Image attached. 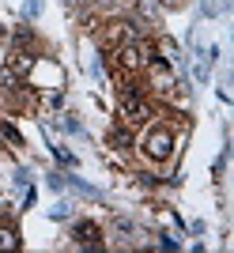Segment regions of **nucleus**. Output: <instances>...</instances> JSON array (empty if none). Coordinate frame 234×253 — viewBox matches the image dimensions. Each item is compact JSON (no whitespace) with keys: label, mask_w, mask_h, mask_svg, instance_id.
I'll list each match as a JSON object with an SVG mask.
<instances>
[{"label":"nucleus","mask_w":234,"mask_h":253,"mask_svg":"<svg viewBox=\"0 0 234 253\" xmlns=\"http://www.w3.org/2000/svg\"><path fill=\"white\" fill-rule=\"evenodd\" d=\"M170 148H174V132L170 128H155V132L144 140V151H148L155 163H162V159L170 155Z\"/></svg>","instance_id":"1"},{"label":"nucleus","mask_w":234,"mask_h":253,"mask_svg":"<svg viewBox=\"0 0 234 253\" xmlns=\"http://www.w3.org/2000/svg\"><path fill=\"white\" fill-rule=\"evenodd\" d=\"M72 238H76V242H83V246H98L102 231H98L91 219H83V223H76V227H72Z\"/></svg>","instance_id":"2"},{"label":"nucleus","mask_w":234,"mask_h":253,"mask_svg":"<svg viewBox=\"0 0 234 253\" xmlns=\"http://www.w3.org/2000/svg\"><path fill=\"white\" fill-rule=\"evenodd\" d=\"M121 110H125V121H128V125L148 121V106L140 102V98H132V95H125V106H121Z\"/></svg>","instance_id":"3"},{"label":"nucleus","mask_w":234,"mask_h":253,"mask_svg":"<svg viewBox=\"0 0 234 253\" xmlns=\"http://www.w3.org/2000/svg\"><path fill=\"white\" fill-rule=\"evenodd\" d=\"M125 38H136V31H132L128 23H110V31H106V45H117V42H125Z\"/></svg>","instance_id":"4"},{"label":"nucleus","mask_w":234,"mask_h":253,"mask_svg":"<svg viewBox=\"0 0 234 253\" xmlns=\"http://www.w3.org/2000/svg\"><path fill=\"white\" fill-rule=\"evenodd\" d=\"M110 144H117V148H128V144H132V136H128V128H110Z\"/></svg>","instance_id":"5"},{"label":"nucleus","mask_w":234,"mask_h":253,"mask_svg":"<svg viewBox=\"0 0 234 253\" xmlns=\"http://www.w3.org/2000/svg\"><path fill=\"white\" fill-rule=\"evenodd\" d=\"M15 246H19V238H15L11 231H4V227H0V250H15Z\"/></svg>","instance_id":"6"},{"label":"nucleus","mask_w":234,"mask_h":253,"mask_svg":"<svg viewBox=\"0 0 234 253\" xmlns=\"http://www.w3.org/2000/svg\"><path fill=\"white\" fill-rule=\"evenodd\" d=\"M15 84V72H11V68H0V87H11Z\"/></svg>","instance_id":"7"},{"label":"nucleus","mask_w":234,"mask_h":253,"mask_svg":"<svg viewBox=\"0 0 234 253\" xmlns=\"http://www.w3.org/2000/svg\"><path fill=\"white\" fill-rule=\"evenodd\" d=\"M0 132H4V136H8L11 144H19V132H15V128H11V125H0Z\"/></svg>","instance_id":"8"}]
</instances>
